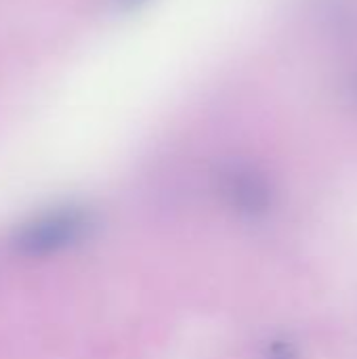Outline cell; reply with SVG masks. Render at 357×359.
I'll return each instance as SVG.
<instances>
[{
  "instance_id": "cell-2",
  "label": "cell",
  "mask_w": 357,
  "mask_h": 359,
  "mask_svg": "<svg viewBox=\"0 0 357 359\" xmlns=\"http://www.w3.org/2000/svg\"><path fill=\"white\" fill-rule=\"evenodd\" d=\"M221 183L225 194L231 198V202L244 206V208H255L265 204L267 200V183L259 170L246 164H231L223 170Z\"/></svg>"
},
{
  "instance_id": "cell-4",
  "label": "cell",
  "mask_w": 357,
  "mask_h": 359,
  "mask_svg": "<svg viewBox=\"0 0 357 359\" xmlns=\"http://www.w3.org/2000/svg\"><path fill=\"white\" fill-rule=\"evenodd\" d=\"M347 88H349V93H351V101H356L357 103V69L351 74V76H349Z\"/></svg>"
},
{
  "instance_id": "cell-1",
  "label": "cell",
  "mask_w": 357,
  "mask_h": 359,
  "mask_svg": "<svg viewBox=\"0 0 357 359\" xmlns=\"http://www.w3.org/2000/svg\"><path fill=\"white\" fill-rule=\"evenodd\" d=\"M84 215L78 210H59L55 215H46V219L29 225L25 229V238L21 240L27 246L36 248H57L74 240L84 225Z\"/></svg>"
},
{
  "instance_id": "cell-3",
  "label": "cell",
  "mask_w": 357,
  "mask_h": 359,
  "mask_svg": "<svg viewBox=\"0 0 357 359\" xmlns=\"http://www.w3.org/2000/svg\"><path fill=\"white\" fill-rule=\"evenodd\" d=\"M116 2V8L122 11V13H133L137 8H141L143 4H147L149 0H114Z\"/></svg>"
}]
</instances>
